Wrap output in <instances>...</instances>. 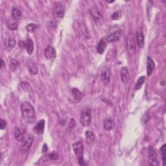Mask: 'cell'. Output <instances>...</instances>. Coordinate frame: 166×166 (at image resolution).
<instances>
[{"instance_id": "1", "label": "cell", "mask_w": 166, "mask_h": 166, "mask_svg": "<svg viewBox=\"0 0 166 166\" xmlns=\"http://www.w3.org/2000/svg\"><path fill=\"white\" fill-rule=\"evenodd\" d=\"M22 116L27 123L32 124L36 121V112L34 107L29 102H24L21 105Z\"/></svg>"}, {"instance_id": "2", "label": "cell", "mask_w": 166, "mask_h": 166, "mask_svg": "<svg viewBox=\"0 0 166 166\" xmlns=\"http://www.w3.org/2000/svg\"><path fill=\"white\" fill-rule=\"evenodd\" d=\"M73 151L76 156H77L79 164L80 165H84V161L83 158L84 153V145L81 142H77L73 144Z\"/></svg>"}, {"instance_id": "3", "label": "cell", "mask_w": 166, "mask_h": 166, "mask_svg": "<svg viewBox=\"0 0 166 166\" xmlns=\"http://www.w3.org/2000/svg\"><path fill=\"white\" fill-rule=\"evenodd\" d=\"M65 14L64 6L61 3H57L53 8V17L57 21H60L63 19Z\"/></svg>"}, {"instance_id": "4", "label": "cell", "mask_w": 166, "mask_h": 166, "mask_svg": "<svg viewBox=\"0 0 166 166\" xmlns=\"http://www.w3.org/2000/svg\"><path fill=\"white\" fill-rule=\"evenodd\" d=\"M127 49L130 55H134L136 52V41L135 38H134V35L132 33H130L127 38L126 42Z\"/></svg>"}, {"instance_id": "5", "label": "cell", "mask_w": 166, "mask_h": 166, "mask_svg": "<svg viewBox=\"0 0 166 166\" xmlns=\"http://www.w3.org/2000/svg\"><path fill=\"white\" fill-rule=\"evenodd\" d=\"M34 140V136L32 135V134H29L28 136L25 137L24 140L22 142V145L21 146L20 150L24 152L28 151L32 145L33 142Z\"/></svg>"}, {"instance_id": "6", "label": "cell", "mask_w": 166, "mask_h": 166, "mask_svg": "<svg viewBox=\"0 0 166 166\" xmlns=\"http://www.w3.org/2000/svg\"><path fill=\"white\" fill-rule=\"evenodd\" d=\"M80 123L82 124L83 126L87 127L91 124L92 122V116L90 110H84L83 112L80 116Z\"/></svg>"}, {"instance_id": "7", "label": "cell", "mask_w": 166, "mask_h": 166, "mask_svg": "<svg viewBox=\"0 0 166 166\" xmlns=\"http://www.w3.org/2000/svg\"><path fill=\"white\" fill-rule=\"evenodd\" d=\"M90 15H92L93 19L94 20V22L97 25H100L102 22L103 18L102 15L100 13L96 8L92 7L90 10Z\"/></svg>"}, {"instance_id": "8", "label": "cell", "mask_w": 166, "mask_h": 166, "mask_svg": "<svg viewBox=\"0 0 166 166\" xmlns=\"http://www.w3.org/2000/svg\"><path fill=\"white\" fill-rule=\"evenodd\" d=\"M149 162L151 165H158V161L157 160V154L152 147L149 149Z\"/></svg>"}, {"instance_id": "9", "label": "cell", "mask_w": 166, "mask_h": 166, "mask_svg": "<svg viewBox=\"0 0 166 166\" xmlns=\"http://www.w3.org/2000/svg\"><path fill=\"white\" fill-rule=\"evenodd\" d=\"M45 57L48 60H54L57 57L56 50L51 46H47L44 51Z\"/></svg>"}, {"instance_id": "10", "label": "cell", "mask_w": 166, "mask_h": 166, "mask_svg": "<svg viewBox=\"0 0 166 166\" xmlns=\"http://www.w3.org/2000/svg\"><path fill=\"white\" fill-rule=\"evenodd\" d=\"M121 79H122V81L123 84H127L129 81L131 76H130L129 71L126 67H123L121 70Z\"/></svg>"}, {"instance_id": "11", "label": "cell", "mask_w": 166, "mask_h": 166, "mask_svg": "<svg viewBox=\"0 0 166 166\" xmlns=\"http://www.w3.org/2000/svg\"><path fill=\"white\" fill-rule=\"evenodd\" d=\"M136 40L138 46L140 48H143L144 47L145 44V38L144 34H143L142 30L141 29H139L136 32Z\"/></svg>"}, {"instance_id": "12", "label": "cell", "mask_w": 166, "mask_h": 166, "mask_svg": "<svg viewBox=\"0 0 166 166\" xmlns=\"http://www.w3.org/2000/svg\"><path fill=\"white\" fill-rule=\"evenodd\" d=\"M44 127H45V121L44 119L40 120L38 123L34 125L33 127V131L36 134H41L44 131Z\"/></svg>"}, {"instance_id": "13", "label": "cell", "mask_w": 166, "mask_h": 166, "mask_svg": "<svg viewBox=\"0 0 166 166\" xmlns=\"http://www.w3.org/2000/svg\"><path fill=\"white\" fill-rule=\"evenodd\" d=\"M110 77H111V71L109 69H107L105 71H103L101 74V80L103 84L107 86L109 84L110 81Z\"/></svg>"}, {"instance_id": "14", "label": "cell", "mask_w": 166, "mask_h": 166, "mask_svg": "<svg viewBox=\"0 0 166 166\" xmlns=\"http://www.w3.org/2000/svg\"><path fill=\"white\" fill-rule=\"evenodd\" d=\"M15 138L16 140L19 142H22L25 139V134L22 130L19 127H16L15 129Z\"/></svg>"}, {"instance_id": "15", "label": "cell", "mask_w": 166, "mask_h": 166, "mask_svg": "<svg viewBox=\"0 0 166 166\" xmlns=\"http://www.w3.org/2000/svg\"><path fill=\"white\" fill-rule=\"evenodd\" d=\"M120 37H121V32L120 31H118L115 33H111L109 35H108V37H106V41L109 42H118L120 39Z\"/></svg>"}, {"instance_id": "16", "label": "cell", "mask_w": 166, "mask_h": 166, "mask_svg": "<svg viewBox=\"0 0 166 166\" xmlns=\"http://www.w3.org/2000/svg\"><path fill=\"white\" fill-rule=\"evenodd\" d=\"M155 68V62L150 57H147V75L150 76L152 71H154Z\"/></svg>"}, {"instance_id": "17", "label": "cell", "mask_w": 166, "mask_h": 166, "mask_svg": "<svg viewBox=\"0 0 166 166\" xmlns=\"http://www.w3.org/2000/svg\"><path fill=\"white\" fill-rule=\"evenodd\" d=\"M71 92H72V96L73 97L74 100L76 103H79L80 101H81L82 98L83 97V93L80 92L79 90L77 88H73L72 90H71Z\"/></svg>"}, {"instance_id": "18", "label": "cell", "mask_w": 166, "mask_h": 166, "mask_svg": "<svg viewBox=\"0 0 166 166\" xmlns=\"http://www.w3.org/2000/svg\"><path fill=\"white\" fill-rule=\"evenodd\" d=\"M103 127H104L106 131H112L114 127V121L110 118H106L103 122Z\"/></svg>"}, {"instance_id": "19", "label": "cell", "mask_w": 166, "mask_h": 166, "mask_svg": "<svg viewBox=\"0 0 166 166\" xmlns=\"http://www.w3.org/2000/svg\"><path fill=\"white\" fill-rule=\"evenodd\" d=\"M106 47V41L105 38H102L97 46V52L99 54H103Z\"/></svg>"}, {"instance_id": "20", "label": "cell", "mask_w": 166, "mask_h": 166, "mask_svg": "<svg viewBox=\"0 0 166 166\" xmlns=\"http://www.w3.org/2000/svg\"><path fill=\"white\" fill-rule=\"evenodd\" d=\"M25 47L26 48V50L29 55H31L33 53L34 51V44L32 39L28 38L25 42Z\"/></svg>"}, {"instance_id": "21", "label": "cell", "mask_w": 166, "mask_h": 166, "mask_svg": "<svg viewBox=\"0 0 166 166\" xmlns=\"http://www.w3.org/2000/svg\"><path fill=\"white\" fill-rule=\"evenodd\" d=\"M27 66H28V69L30 73L32 75H37L38 73V69L33 60H29L28 62V64H27Z\"/></svg>"}, {"instance_id": "22", "label": "cell", "mask_w": 166, "mask_h": 166, "mask_svg": "<svg viewBox=\"0 0 166 166\" xmlns=\"http://www.w3.org/2000/svg\"><path fill=\"white\" fill-rule=\"evenodd\" d=\"M22 14L21 11L18 9V8H13L12 10V18L15 20H20L21 18Z\"/></svg>"}, {"instance_id": "23", "label": "cell", "mask_w": 166, "mask_h": 166, "mask_svg": "<svg viewBox=\"0 0 166 166\" xmlns=\"http://www.w3.org/2000/svg\"><path fill=\"white\" fill-rule=\"evenodd\" d=\"M85 135H86V142L88 144H92L95 141V136H94V134L92 131H86L85 133Z\"/></svg>"}, {"instance_id": "24", "label": "cell", "mask_w": 166, "mask_h": 166, "mask_svg": "<svg viewBox=\"0 0 166 166\" xmlns=\"http://www.w3.org/2000/svg\"><path fill=\"white\" fill-rule=\"evenodd\" d=\"M8 28L11 31H16L18 29V23L15 20H11L7 21Z\"/></svg>"}, {"instance_id": "25", "label": "cell", "mask_w": 166, "mask_h": 166, "mask_svg": "<svg viewBox=\"0 0 166 166\" xmlns=\"http://www.w3.org/2000/svg\"><path fill=\"white\" fill-rule=\"evenodd\" d=\"M145 80V77H143V76H142V77L139 78L136 83L135 86H134V90H140L142 87L143 83H144Z\"/></svg>"}, {"instance_id": "26", "label": "cell", "mask_w": 166, "mask_h": 166, "mask_svg": "<svg viewBox=\"0 0 166 166\" xmlns=\"http://www.w3.org/2000/svg\"><path fill=\"white\" fill-rule=\"evenodd\" d=\"M19 66H20L19 62H18L16 60H15V59H11V60L10 64H9V67H10V69L12 71H16Z\"/></svg>"}, {"instance_id": "27", "label": "cell", "mask_w": 166, "mask_h": 166, "mask_svg": "<svg viewBox=\"0 0 166 166\" xmlns=\"http://www.w3.org/2000/svg\"><path fill=\"white\" fill-rule=\"evenodd\" d=\"M37 28V25L35 24H29L26 26V30L28 31L29 33H33Z\"/></svg>"}, {"instance_id": "28", "label": "cell", "mask_w": 166, "mask_h": 166, "mask_svg": "<svg viewBox=\"0 0 166 166\" xmlns=\"http://www.w3.org/2000/svg\"><path fill=\"white\" fill-rule=\"evenodd\" d=\"M122 12L120 11H116L114 13H113L112 15V19L114 20H118L122 18Z\"/></svg>"}, {"instance_id": "29", "label": "cell", "mask_w": 166, "mask_h": 166, "mask_svg": "<svg viewBox=\"0 0 166 166\" xmlns=\"http://www.w3.org/2000/svg\"><path fill=\"white\" fill-rule=\"evenodd\" d=\"M160 152L162 155L163 165H165V144L163 145V146L160 148Z\"/></svg>"}, {"instance_id": "30", "label": "cell", "mask_w": 166, "mask_h": 166, "mask_svg": "<svg viewBox=\"0 0 166 166\" xmlns=\"http://www.w3.org/2000/svg\"><path fill=\"white\" fill-rule=\"evenodd\" d=\"M7 45L8 47L13 48L16 45V41L13 38H8L7 42Z\"/></svg>"}, {"instance_id": "31", "label": "cell", "mask_w": 166, "mask_h": 166, "mask_svg": "<svg viewBox=\"0 0 166 166\" xmlns=\"http://www.w3.org/2000/svg\"><path fill=\"white\" fill-rule=\"evenodd\" d=\"M48 156H49V159H51V160H58L59 158V155H58L57 152H51V153L49 154Z\"/></svg>"}, {"instance_id": "32", "label": "cell", "mask_w": 166, "mask_h": 166, "mask_svg": "<svg viewBox=\"0 0 166 166\" xmlns=\"http://www.w3.org/2000/svg\"><path fill=\"white\" fill-rule=\"evenodd\" d=\"M21 86L22 89L24 90H28L30 86L28 82H22L21 84Z\"/></svg>"}, {"instance_id": "33", "label": "cell", "mask_w": 166, "mask_h": 166, "mask_svg": "<svg viewBox=\"0 0 166 166\" xmlns=\"http://www.w3.org/2000/svg\"><path fill=\"white\" fill-rule=\"evenodd\" d=\"M6 122L5 120H3V119H2L1 120H0V129H1L2 130H3L6 127Z\"/></svg>"}, {"instance_id": "34", "label": "cell", "mask_w": 166, "mask_h": 166, "mask_svg": "<svg viewBox=\"0 0 166 166\" xmlns=\"http://www.w3.org/2000/svg\"><path fill=\"white\" fill-rule=\"evenodd\" d=\"M69 127L71 129H72L73 128L75 127V120L74 119H71L70 120V122L69 123Z\"/></svg>"}, {"instance_id": "35", "label": "cell", "mask_w": 166, "mask_h": 166, "mask_svg": "<svg viewBox=\"0 0 166 166\" xmlns=\"http://www.w3.org/2000/svg\"><path fill=\"white\" fill-rule=\"evenodd\" d=\"M48 150V148H47V146L46 144H44V146H43V149H42V151L44 152H47Z\"/></svg>"}, {"instance_id": "36", "label": "cell", "mask_w": 166, "mask_h": 166, "mask_svg": "<svg viewBox=\"0 0 166 166\" xmlns=\"http://www.w3.org/2000/svg\"><path fill=\"white\" fill-rule=\"evenodd\" d=\"M0 63H1V66H0V68H1V69H2L3 68L4 64H4V61H3V60L2 59H1V62H0Z\"/></svg>"}]
</instances>
